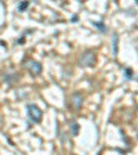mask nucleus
Returning <instances> with one entry per match:
<instances>
[{
	"label": "nucleus",
	"instance_id": "f257e3e1",
	"mask_svg": "<svg viewBox=\"0 0 138 155\" xmlns=\"http://www.w3.org/2000/svg\"><path fill=\"white\" fill-rule=\"evenodd\" d=\"M26 111H28L29 119L32 120V122L39 123L40 120H42L43 112H42V110H40L37 105H35V104H29V105H26Z\"/></svg>",
	"mask_w": 138,
	"mask_h": 155
},
{
	"label": "nucleus",
	"instance_id": "f03ea898",
	"mask_svg": "<svg viewBox=\"0 0 138 155\" xmlns=\"http://www.w3.org/2000/svg\"><path fill=\"white\" fill-rule=\"evenodd\" d=\"M24 67L28 69L29 72H30V75H33V76H37V75L42 74V64L39 61H35V60H32V58H28L25 62H24Z\"/></svg>",
	"mask_w": 138,
	"mask_h": 155
},
{
	"label": "nucleus",
	"instance_id": "7ed1b4c3",
	"mask_svg": "<svg viewBox=\"0 0 138 155\" xmlns=\"http://www.w3.org/2000/svg\"><path fill=\"white\" fill-rule=\"evenodd\" d=\"M95 61H97L95 54H94L93 51H90V50L84 51L83 54L80 55V58H79V64H80L82 67H93V65L95 64Z\"/></svg>",
	"mask_w": 138,
	"mask_h": 155
},
{
	"label": "nucleus",
	"instance_id": "20e7f679",
	"mask_svg": "<svg viewBox=\"0 0 138 155\" xmlns=\"http://www.w3.org/2000/svg\"><path fill=\"white\" fill-rule=\"evenodd\" d=\"M71 105L75 111L82 108V105H83V94L80 91H75L71 96Z\"/></svg>",
	"mask_w": 138,
	"mask_h": 155
},
{
	"label": "nucleus",
	"instance_id": "39448f33",
	"mask_svg": "<svg viewBox=\"0 0 138 155\" xmlns=\"http://www.w3.org/2000/svg\"><path fill=\"white\" fill-rule=\"evenodd\" d=\"M117 51H119V35L113 33L112 35V54L117 55Z\"/></svg>",
	"mask_w": 138,
	"mask_h": 155
},
{
	"label": "nucleus",
	"instance_id": "423d86ee",
	"mask_svg": "<svg viewBox=\"0 0 138 155\" xmlns=\"http://www.w3.org/2000/svg\"><path fill=\"white\" fill-rule=\"evenodd\" d=\"M91 24H93V25L95 26V28L98 29L101 33H105V32H106V26L104 25L102 21H91Z\"/></svg>",
	"mask_w": 138,
	"mask_h": 155
},
{
	"label": "nucleus",
	"instance_id": "0eeeda50",
	"mask_svg": "<svg viewBox=\"0 0 138 155\" xmlns=\"http://www.w3.org/2000/svg\"><path fill=\"white\" fill-rule=\"evenodd\" d=\"M4 79H6V82H7L8 84H14L15 82H18V74L6 75V76H4Z\"/></svg>",
	"mask_w": 138,
	"mask_h": 155
},
{
	"label": "nucleus",
	"instance_id": "6e6552de",
	"mask_svg": "<svg viewBox=\"0 0 138 155\" xmlns=\"http://www.w3.org/2000/svg\"><path fill=\"white\" fill-rule=\"evenodd\" d=\"M71 132H72V136H77V133H79V125H77L76 120L71 122Z\"/></svg>",
	"mask_w": 138,
	"mask_h": 155
},
{
	"label": "nucleus",
	"instance_id": "1a4fd4ad",
	"mask_svg": "<svg viewBox=\"0 0 138 155\" xmlns=\"http://www.w3.org/2000/svg\"><path fill=\"white\" fill-rule=\"evenodd\" d=\"M123 74H124L126 79H133V76H134V74H133V71L130 68H124V69H123Z\"/></svg>",
	"mask_w": 138,
	"mask_h": 155
},
{
	"label": "nucleus",
	"instance_id": "9d476101",
	"mask_svg": "<svg viewBox=\"0 0 138 155\" xmlns=\"http://www.w3.org/2000/svg\"><path fill=\"white\" fill-rule=\"evenodd\" d=\"M29 6V2H24V3H19L18 4V11H25Z\"/></svg>",
	"mask_w": 138,
	"mask_h": 155
}]
</instances>
